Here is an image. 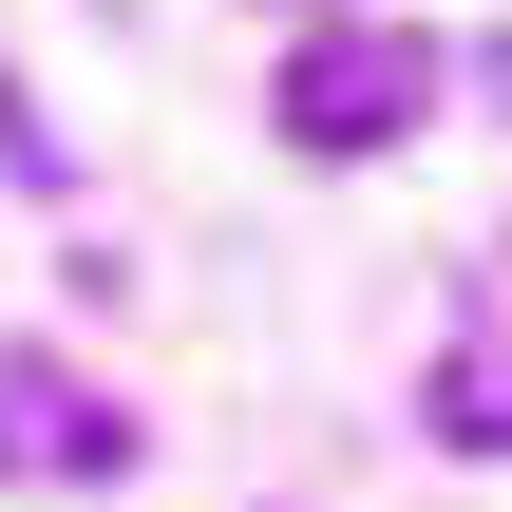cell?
<instances>
[{
  "mask_svg": "<svg viewBox=\"0 0 512 512\" xmlns=\"http://www.w3.org/2000/svg\"><path fill=\"white\" fill-rule=\"evenodd\" d=\"M418 95H437V38H399V19L304 38V57H285V152H399Z\"/></svg>",
  "mask_w": 512,
  "mask_h": 512,
  "instance_id": "cell-1",
  "label": "cell"
},
{
  "mask_svg": "<svg viewBox=\"0 0 512 512\" xmlns=\"http://www.w3.org/2000/svg\"><path fill=\"white\" fill-rule=\"evenodd\" d=\"M114 456H133L114 399H76V380H0V475H114Z\"/></svg>",
  "mask_w": 512,
  "mask_h": 512,
  "instance_id": "cell-2",
  "label": "cell"
},
{
  "mask_svg": "<svg viewBox=\"0 0 512 512\" xmlns=\"http://www.w3.org/2000/svg\"><path fill=\"white\" fill-rule=\"evenodd\" d=\"M437 437H456V456H512V361H456V380H437Z\"/></svg>",
  "mask_w": 512,
  "mask_h": 512,
  "instance_id": "cell-3",
  "label": "cell"
},
{
  "mask_svg": "<svg viewBox=\"0 0 512 512\" xmlns=\"http://www.w3.org/2000/svg\"><path fill=\"white\" fill-rule=\"evenodd\" d=\"M494 95H512V38H494Z\"/></svg>",
  "mask_w": 512,
  "mask_h": 512,
  "instance_id": "cell-4",
  "label": "cell"
}]
</instances>
